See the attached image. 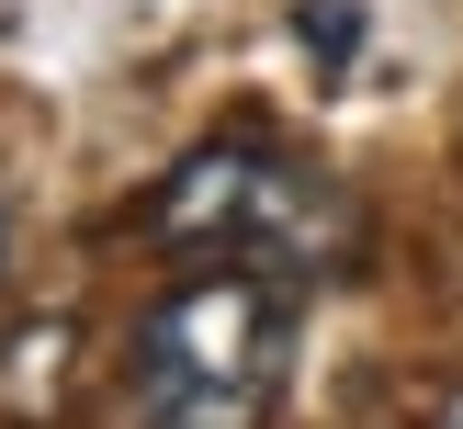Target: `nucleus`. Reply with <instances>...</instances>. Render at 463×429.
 <instances>
[{
	"label": "nucleus",
	"mask_w": 463,
	"mask_h": 429,
	"mask_svg": "<svg viewBox=\"0 0 463 429\" xmlns=\"http://www.w3.org/2000/svg\"><path fill=\"white\" fill-rule=\"evenodd\" d=\"M158 248L181 260H215V271H271V283H339L362 260V215L339 181L294 170L283 147H203L158 181Z\"/></svg>",
	"instance_id": "f03ea898"
},
{
	"label": "nucleus",
	"mask_w": 463,
	"mask_h": 429,
	"mask_svg": "<svg viewBox=\"0 0 463 429\" xmlns=\"http://www.w3.org/2000/svg\"><path fill=\"white\" fill-rule=\"evenodd\" d=\"M294 373V305L271 271H181L125 350L136 429H271Z\"/></svg>",
	"instance_id": "f257e3e1"
},
{
	"label": "nucleus",
	"mask_w": 463,
	"mask_h": 429,
	"mask_svg": "<svg viewBox=\"0 0 463 429\" xmlns=\"http://www.w3.org/2000/svg\"><path fill=\"white\" fill-rule=\"evenodd\" d=\"M441 429H463V384H452V396H441Z\"/></svg>",
	"instance_id": "7ed1b4c3"
}]
</instances>
